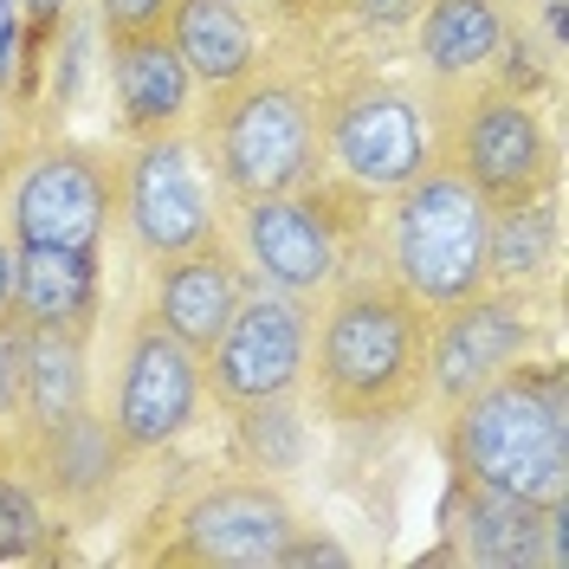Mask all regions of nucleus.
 Returning <instances> with one entry per match:
<instances>
[{
  "instance_id": "393cba45",
  "label": "nucleus",
  "mask_w": 569,
  "mask_h": 569,
  "mask_svg": "<svg viewBox=\"0 0 569 569\" xmlns=\"http://www.w3.org/2000/svg\"><path fill=\"white\" fill-rule=\"evenodd\" d=\"M427 0H343V20H350L356 33L369 39H395L415 27V13H421Z\"/></svg>"
},
{
  "instance_id": "a878e982",
  "label": "nucleus",
  "mask_w": 569,
  "mask_h": 569,
  "mask_svg": "<svg viewBox=\"0 0 569 569\" xmlns=\"http://www.w3.org/2000/svg\"><path fill=\"white\" fill-rule=\"evenodd\" d=\"M20 318H0V433L20 427Z\"/></svg>"
},
{
  "instance_id": "423d86ee",
  "label": "nucleus",
  "mask_w": 569,
  "mask_h": 569,
  "mask_svg": "<svg viewBox=\"0 0 569 569\" xmlns=\"http://www.w3.org/2000/svg\"><path fill=\"white\" fill-rule=\"evenodd\" d=\"M427 104H433V156L453 162L492 208L557 194L563 149L531 91L486 78V84L440 91V98L427 91Z\"/></svg>"
},
{
  "instance_id": "6e6552de",
  "label": "nucleus",
  "mask_w": 569,
  "mask_h": 569,
  "mask_svg": "<svg viewBox=\"0 0 569 569\" xmlns=\"http://www.w3.org/2000/svg\"><path fill=\"white\" fill-rule=\"evenodd\" d=\"M0 220L20 247L104 252L117 227V149L39 137L0 162Z\"/></svg>"
},
{
  "instance_id": "ddd939ff",
  "label": "nucleus",
  "mask_w": 569,
  "mask_h": 569,
  "mask_svg": "<svg viewBox=\"0 0 569 569\" xmlns=\"http://www.w3.org/2000/svg\"><path fill=\"white\" fill-rule=\"evenodd\" d=\"M537 337H543L537 298H525V291L479 284L460 305H440L427 323V408H453L466 389L525 362L537 350Z\"/></svg>"
},
{
  "instance_id": "aec40b11",
  "label": "nucleus",
  "mask_w": 569,
  "mask_h": 569,
  "mask_svg": "<svg viewBox=\"0 0 569 569\" xmlns=\"http://www.w3.org/2000/svg\"><path fill=\"white\" fill-rule=\"evenodd\" d=\"M162 33L181 52L194 91H227L247 71L266 66V33H259L247 0H176Z\"/></svg>"
},
{
  "instance_id": "f257e3e1",
  "label": "nucleus",
  "mask_w": 569,
  "mask_h": 569,
  "mask_svg": "<svg viewBox=\"0 0 569 569\" xmlns=\"http://www.w3.org/2000/svg\"><path fill=\"white\" fill-rule=\"evenodd\" d=\"M427 311L401 284L362 259L311 311L305 401L343 433L415 421L427 408Z\"/></svg>"
},
{
  "instance_id": "39448f33",
  "label": "nucleus",
  "mask_w": 569,
  "mask_h": 569,
  "mask_svg": "<svg viewBox=\"0 0 569 569\" xmlns=\"http://www.w3.org/2000/svg\"><path fill=\"white\" fill-rule=\"evenodd\" d=\"M486 227L492 201L453 162L433 156L408 188H395L376 208V266L427 311L460 305L486 284Z\"/></svg>"
},
{
  "instance_id": "20e7f679",
  "label": "nucleus",
  "mask_w": 569,
  "mask_h": 569,
  "mask_svg": "<svg viewBox=\"0 0 569 569\" xmlns=\"http://www.w3.org/2000/svg\"><path fill=\"white\" fill-rule=\"evenodd\" d=\"M376 208H382L376 194H362V188L323 169L305 188L233 201L227 208V240H233L252 284L318 305L350 266L376 259Z\"/></svg>"
},
{
  "instance_id": "c756f323",
  "label": "nucleus",
  "mask_w": 569,
  "mask_h": 569,
  "mask_svg": "<svg viewBox=\"0 0 569 569\" xmlns=\"http://www.w3.org/2000/svg\"><path fill=\"white\" fill-rule=\"evenodd\" d=\"M27 7V66L46 59V46L59 39V20L71 13V0H20Z\"/></svg>"
},
{
  "instance_id": "f3484780",
  "label": "nucleus",
  "mask_w": 569,
  "mask_h": 569,
  "mask_svg": "<svg viewBox=\"0 0 569 569\" xmlns=\"http://www.w3.org/2000/svg\"><path fill=\"white\" fill-rule=\"evenodd\" d=\"M252 291L247 266L227 233H213L201 247L156 259V284H149V318L169 337H181L194 356H208V343L227 330V318L240 311V298Z\"/></svg>"
},
{
  "instance_id": "f8f14e48",
  "label": "nucleus",
  "mask_w": 569,
  "mask_h": 569,
  "mask_svg": "<svg viewBox=\"0 0 569 569\" xmlns=\"http://www.w3.org/2000/svg\"><path fill=\"white\" fill-rule=\"evenodd\" d=\"M311 311L318 305L266 291V284H252L247 298H240V311L227 318V330L201 356V389H208V401L220 415L227 408H247V401H272V395L305 389Z\"/></svg>"
},
{
  "instance_id": "4be33fe9",
  "label": "nucleus",
  "mask_w": 569,
  "mask_h": 569,
  "mask_svg": "<svg viewBox=\"0 0 569 569\" xmlns=\"http://www.w3.org/2000/svg\"><path fill=\"white\" fill-rule=\"evenodd\" d=\"M91 401V337L71 330H27L20 337V433L66 421Z\"/></svg>"
},
{
  "instance_id": "2f4dec72",
  "label": "nucleus",
  "mask_w": 569,
  "mask_h": 569,
  "mask_svg": "<svg viewBox=\"0 0 569 569\" xmlns=\"http://www.w3.org/2000/svg\"><path fill=\"white\" fill-rule=\"evenodd\" d=\"M0 110H7V104H0ZM0 142H7V123H0Z\"/></svg>"
},
{
  "instance_id": "0eeeda50",
  "label": "nucleus",
  "mask_w": 569,
  "mask_h": 569,
  "mask_svg": "<svg viewBox=\"0 0 569 569\" xmlns=\"http://www.w3.org/2000/svg\"><path fill=\"white\" fill-rule=\"evenodd\" d=\"M433 162V104L421 78L337 71L323 78V169L362 194L389 201Z\"/></svg>"
},
{
  "instance_id": "6ab92c4d",
  "label": "nucleus",
  "mask_w": 569,
  "mask_h": 569,
  "mask_svg": "<svg viewBox=\"0 0 569 569\" xmlns=\"http://www.w3.org/2000/svg\"><path fill=\"white\" fill-rule=\"evenodd\" d=\"M13 318H20V330H71V337H91L98 318H104V252L20 247Z\"/></svg>"
},
{
  "instance_id": "dca6fc26",
  "label": "nucleus",
  "mask_w": 569,
  "mask_h": 569,
  "mask_svg": "<svg viewBox=\"0 0 569 569\" xmlns=\"http://www.w3.org/2000/svg\"><path fill=\"white\" fill-rule=\"evenodd\" d=\"M104 78H110V104H117L123 142L194 123L201 91H194V78H188V66H181V52L169 46L162 27H149V33H104Z\"/></svg>"
},
{
  "instance_id": "7c9ffc66",
  "label": "nucleus",
  "mask_w": 569,
  "mask_h": 569,
  "mask_svg": "<svg viewBox=\"0 0 569 569\" xmlns=\"http://www.w3.org/2000/svg\"><path fill=\"white\" fill-rule=\"evenodd\" d=\"M13 279H20V240L0 220V318H13Z\"/></svg>"
},
{
  "instance_id": "5701e85b",
  "label": "nucleus",
  "mask_w": 569,
  "mask_h": 569,
  "mask_svg": "<svg viewBox=\"0 0 569 569\" xmlns=\"http://www.w3.org/2000/svg\"><path fill=\"white\" fill-rule=\"evenodd\" d=\"M227 447H233V466H240V472L291 479L298 466L311 460L305 389L298 395H272V401H247V408H227Z\"/></svg>"
},
{
  "instance_id": "c85d7f7f",
  "label": "nucleus",
  "mask_w": 569,
  "mask_h": 569,
  "mask_svg": "<svg viewBox=\"0 0 569 569\" xmlns=\"http://www.w3.org/2000/svg\"><path fill=\"white\" fill-rule=\"evenodd\" d=\"M298 563H330V569H343V563H350V550H343L330 531H318V525H305V518H298V531H291V543H284L279 569H298Z\"/></svg>"
},
{
  "instance_id": "f03ea898",
  "label": "nucleus",
  "mask_w": 569,
  "mask_h": 569,
  "mask_svg": "<svg viewBox=\"0 0 569 569\" xmlns=\"http://www.w3.org/2000/svg\"><path fill=\"white\" fill-rule=\"evenodd\" d=\"M447 472L525 492L537 505H569V376L563 362H511L492 382L440 408Z\"/></svg>"
},
{
  "instance_id": "1a4fd4ad",
  "label": "nucleus",
  "mask_w": 569,
  "mask_h": 569,
  "mask_svg": "<svg viewBox=\"0 0 569 569\" xmlns=\"http://www.w3.org/2000/svg\"><path fill=\"white\" fill-rule=\"evenodd\" d=\"M117 227L142 266L227 233V194L194 130H162L117 149Z\"/></svg>"
},
{
  "instance_id": "412c9836",
  "label": "nucleus",
  "mask_w": 569,
  "mask_h": 569,
  "mask_svg": "<svg viewBox=\"0 0 569 569\" xmlns=\"http://www.w3.org/2000/svg\"><path fill=\"white\" fill-rule=\"evenodd\" d=\"M557 266H563V220H557V194L492 208V227H486V284H505V291L543 298V291L557 284Z\"/></svg>"
},
{
  "instance_id": "cd10ccee",
  "label": "nucleus",
  "mask_w": 569,
  "mask_h": 569,
  "mask_svg": "<svg viewBox=\"0 0 569 569\" xmlns=\"http://www.w3.org/2000/svg\"><path fill=\"white\" fill-rule=\"evenodd\" d=\"M176 0H98V33H149L169 20Z\"/></svg>"
},
{
  "instance_id": "b1692460",
  "label": "nucleus",
  "mask_w": 569,
  "mask_h": 569,
  "mask_svg": "<svg viewBox=\"0 0 569 569\" xmlns=\"http://www.w3.org/2000/svg\"><path fill=\"white\" fill-rule=\"evenodd\" d=\"M20 78H27V7L0 0V104L20 98Z\"/></svg>"
},
{
  "instance_id": "9d476101",
  "label": "nucleus",
  "mask_w": 569,
  "mask_h": 569,
  "mask_svg": "<svg viewBox=\"0 0 569 569\" xmlns=\"http://www.w3.org/2000/svg\"><path fill=\"white\" fill-rule=\"evenodd\" d=\"M291 531H298V505L284 492V479L227 472L181 498L162 537H142L137 557L181 569H279Z\"/></svg>"
},
{
  "instance_id": "7ed1b4c3",
  "label": "nucleus",
  "mask_w": 569,
  "mask_h": 569,
  "mask_svg": "<svg viewBox=\"0 0 569 569\" xmlns=\"http://www.w3.org/2000/svg\"><path fill=\"white\" fill-rule=\"evenodd\" d=\"M194 142L208 156L213 181L233 201L284 194L323 176V78L291 59H266L227 91H201Z\"/></svg>"
},
{
  "instance_id": "bb28decb",
  "label": "nucleus",
  "mask_w": 569,
  "mask_h": 569,
  "mask_svg": "<svg viewBox=\"0 0 569 569\" xmlns=\"http://www.w3.org/2000/svg\"><path fill=\"white\" fill-rule=\"evenodd\" d=\"M272 13L284 33H305V46L318 52V39L343 20V0H272Z\"/></svg>"
},
{
  "instance_id": "4468645a",
  "label": "nucleus",
  "mask_w": 569,
  "mask_h": 569,
  "mask_svg": "<svg viewBox=\"0 0 569 569\" xmlns=\"http://www.w3.org/2000/svg\"><path fill=\"white\" fill-rule=\"evenodd\" d=\"M123 466H130V453H123L117 427L104 421V408H91V401L66 421L13 440V472L66 525H98L104 518L117 486H123Z\"/></svg>"
},
{
  "instance_id": "2eb2a0df",
  "label": "nucleus",
  "mask_w": 569,
  "mask_h": 569,
  "mask_svg": "<svg viewBox=\"0 0 569 569\" xmlns=\"http://www.w3.org/2000/svg\"><path fill=\"white\" fill-rule=\"evenodd\" d=\"M569 525V505H537L525 492H498L479 479H447L440 498V537L447 557L472 569H537L550 563V531Z\"/></svg>"
},
{
  "instance_id": "9b49d317",
  "label": "nucleus",
  "mask_w": 569,
  "mask_h": 569,
  "mask_svg": "<svg viewBox=\"0 0 569 569\" xmlns=\"http://www.w3.org/2000/svg\"><path fill=\"white\" fill-rule=\"evenodd\" d=\"M201 408H208L201 356L188 350L181 337H169L149 311L130 318L123 356H117V382H110V408H104V421L117 427L123 453H130V460L169 453L176 440L194 433Z\"/></svg>"
},
{
  "instance_id": "a211bd4d",
  "label": "nucleus",
  "mask_w": 569,
  "mask_h": 569,
  "mask_svg": "<svg viewBox=\"0 0 569 569\" xmlns=\"http://www.w3.org/2000/svg\"><path fill=\"white\" fill-rule=\"evenodd\" d=\"M408 33H415V78L440 98V91L498 78V59L511 46V7L505 0H427Z\"/></svg>"
}]
</instances>
